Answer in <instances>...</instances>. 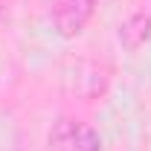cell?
Wrapping results in <instances>:
<instances>
[{"label": "cell", "mask_w": 151, "mask_h": 151, "mask_svg": "<svg viewBox=\"0 0 151 151\" xmlns=\"http://www.w3.org/2000/svg\"><path fill=\"white\" fill-rule=\"evenodd\" d=\"M50 142L58 151H102V137L96 134V128L78 119H58Z\"/></svg>", "instance_id": "6da1fadb"}, {"label": "cell", "mask_w": 151, "mask_h": 151, "mask_svg": "<svg viewBox=\"0 0 151 151\" xmlns=\"http://www.w3.org/2000/svg\"><path fill=\"white\" fill-rule=\"evenodd\" d=\"M96 12V0H61L52 12L55 29L61 38H76Z\"/></svg>", "instance_id": "7a4b0ae2"}, {"label": "cell", "mask_w": 151, "mask_h": 151, "mask_svg": "<svg viewBox=\"0 0 151 151\" xmlns=\"http://www.w3.org/2000/svg\"><path fill=\"white\" fill-rule=\"evenodd\" d=\"M148 38H151V15H145V12L131 15V18L119 26V41H122V47L128 52H137Z\"/></svg>", "instance_id": "3957f363"}]
</instances>
